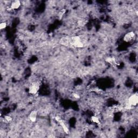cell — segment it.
Listing matches in <instances>:
<instances>
[{
	"label": "cell",
	"mask_w": 138,
	"mask_h": 138,
	"mask_svg": "<svg viewBox=\"0 0 138 138\" xmlns=\"http://www.w3.org/2000/svg\"><path fill=\"white\" fill-rule=\"evenodd\" d=\"M72 43L76 48H83L84 44L81 41V39L79 36H75L72 38Z\"/></svg>",
	"instance_id": "cell-1"
},
{
	"label": "cell",
	"mask_w": 138,
	"mask_h": 138,
	"mask_svg": "<svg viewBox=\"0 0 138 138\" xmlns=\"http://www.w3.org/2000/svg\"><path fill=\"white\" fill-rule=\"evenodd\" d=\"M127 103L132 106H137L138 103V96L137 95V94L136 93L131 95L129 99H128Z\"/></svg>",
	"instance_id": "cell-2"
},
{
	"label": "cell",
	"mask_w": 138,
	"mask_h": 138,
	"mask_svg": "<svg viewBox=\"0 0 138 138\" xmlns=\"http://www.w3.org/2000/svg\"><path fill=\"white\" fill-rule=\"evenodd\" d=\"M39 89V84L38 83H34L31 84L30 86L29 92L32 95H35L37 93L38 90Z\"/></svg>",
	"instance_id": "cell-3"
},
{
	"label": "cell",
	"mask_w": 138,
	"mask_h": 138,
	"mask_svg": "<svg viewBox=\"0 0 138 138\" xmlns=\"http://www.w3.org/2000/svg\"><path fill=\"white\" fill-rule=\"evenodd\" d=\"M55 120H56L57 122H58L60 126H62V129H63L65 133H66V134H68L69 132V130L68 128V127H67L66 126V125L65 124V123H64L63 121L61 119V118L58 116H57L55 117Z\"/></svg>",
	"instance_id": "cell-4"
},
{
	"label": "cell",
	"mask_w": 138,
	"mask_h": 138,
	"mask_svg": "<svg viewBox=\"0 0 138 138\" xmlns=\"http://www.w3.org/2000/svg\"><path fill=\"white\" fill-rule=\"evenodd\" d=\"M135 37V33L134 32L131 31L128 32L125 35L124 37V41L126 42H131Z\"/></svg>",
	"instance_id": "cell-5"
},
{
	"label": "cell",
	"mask_w": 138,
	"mask_h": 138,
	"mask_svg": "<svg viewBox=\"0 0 138 138\" xmlns=\"http://www.w3.org/2000/svg\"><path fill=\"white\" fill-rule=\"evenodd\" d=\"M37 111L33 110L30 112L29 117L31 122L35 123L37 120Z\"/></svg>",
	"instance_id": "cell-6"
},
{
	"label": "cell",
	"mask_w": 138,
	"mask_h": 138,
	"mask_svg": "<svg viewBox=\"0 0 138 138\" xmlns=\"http://www.w3.org/2000/svg\"><path fill=\"white\" fill-rule=\"evenodd\" d=\"M21 5V2L19 1H18V0H17V1H15L11 3L10 7L11 10H15V9H18L20 7Z\"/></svg>",
	"instance_id": "cell-7"
},
{
	"label": "cell",
	"mask_w": 138,
	"mask_h": 138,
	"mask_svg": "<svg viewBox=\"0 0 138 138\" xmlns=\"http://www.w3.org/2000/svg\"><path fill=\"white\" fill-rule=\"evenodd\" d=\"M106 61L111 64H116V59L114 57H108V58H106Z\"/></svg>",
	"instance_id": "cell-8"
},
{
	"label": "cell",
	"mask_w": 138,
	"mask_h": 138,
	"mask_svg": "<svg viewBox=\"0 0 138 138\" xmlns=\"http://www.w3.org/2000/svg\"><path fill=\"white\" fill-rule=\"evenodd\" d=\"M91 120L92 122L94 123H96L97 124H100V120L99 118L98 117L96 116H92L91 118Z\"/></svg>",
	"instance_id": "cell-9"
},
{
	"label": "cell",
	"mask_w": 138,
	"mask_h": 138,
	"mask_svg": "<svg viewBox=\"0 0 138 138\" xmlns=\"http://www.w3.org/2000/svg\"><path fill=\"white\" fill-rule=\"evenodd\" d=\"M65 11H66V10L64 9H62V10L60 11V12L59 13V15H58V16H59V19H61V18H62V17L64 15Z\"/></svg>",
	"instance_id": "cell-10"
},
{
	"label": "cell",
	"mask_w": 138,
	"mask_h": 138,
	"mask_svg": "<svg viewBox=\"0 0 138 138\" xmlns=\"http://www.w3.org/2000/svg\"><path fill=\"white\" fill-rule=\"evenodd\" d=\"M6 27V23L5 22H2L0 24V29H4Z\"/></svg>",
	"instance_id": "cell-11"
},
{
	"label": "cell",
	"mask_w": 138,
	"mask_h": 138,
	"mask_svg": "<svg viewBox=\"0 0 138 138\" xmlns=\"http://www.w3.org/2000/svg\"><path fill=\"white\" fill-rule=\"evenodd\" d=\"M4 119H5V120L6 121V122H11V121H12V118H11V117L8 116H5V117H4Z\"/></svg>",
	"instance_id": "cell-12"
},
{
	"label": "cell",
	"mask_w": 138,
	"mask_h": 138,
	"mask_svg": "<svg viewBox=\"0 0 138 138\" xmlns=\"http://www.w3.org/2000/svg\"><path fill=\"white\" fill-rule=\"evenodd\" d=\"M73 97L74 98H75V99H79L80 98V96L78 95V94H77V93H73Z\"/></svg>",
	"instance_id": "cell-13"
}]
</instances>
